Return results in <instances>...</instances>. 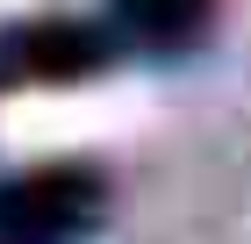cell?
<instances>
[{"label": "cell", "mask_w": 251, "mask_h": 244, "mask_svg": "<svg viewBox=\"0 0 251 244\" xmlns=\"http://www.w3.org/2000/svg\"><path fill=\"white\" fill-rule=\"evenodd\" d=\"M0 130L15 151H58V144L115 130V101L108 94H29V101H7Z\"/></svg>", "instance_id": "1"}]
</instances>
